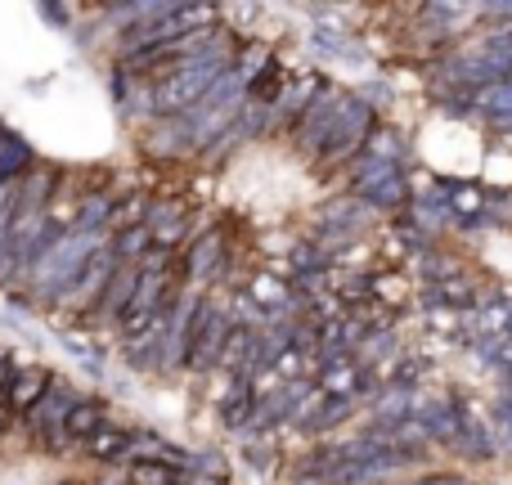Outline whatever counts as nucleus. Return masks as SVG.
<instances>
[{"instance_id": "obj_1", "label": "nucleus", "mask_w": 512, "mask_h": 485, "mask_svg": "<svg viewBox=\"0 0 512 485\" xmlns=\"http://www.w3.org/2000/svg\"><path fill=\"white\" fill-rule=\"evenodd\" d=\"M113 247V234H63L59 243L50 247V252L41 256V265L32 270V279H27V297L36 301V310H45V315H54V306L63 301V292L72 288V283L86 274V265L95 261L99 252H108Z\"/></svg>"}, {"instance_id": "obj_2", "label": "nucleus", "mask_w": 512, "mask_h": 485, "mask_svg": "<svg viewBox=\"0 0 512 485\" xmlns=\"http://www.w3.org/2000/svg\"><path fill=\"white\" fill-rule=\"evenodd\" d=\"M234 328H239V315L230 310V292L212 288L203 297V306H198L194 342H189V360H185L189 378H216L221 355H225V342H230Z\"/></svg>"}, {"instance_id": "obj_3", "label": "nucleus", "mask_w": 512, "mask_h": 485, "mask_svg": "<svg viewBox=\"0 0 512 485\" xmlns=\"http://www.w3.org/2000/svg\"><path fill=\"white\" fill-rule=\"evenodd\" d=\"M176 256H180V279H185V288L212 292L225 283V270H230V256H234V239L221 221H207L203 230L194 234V243H185Z\"/></svg>"}, {"instance_id": "obj_4", "label": "nucleus", "mask_w": 512, "mask_h": 485, "mask_svg": "<svg viewBox=\"0 0 512 485\" xmlns=\"http://www.w3.org/2000/svg\"><path fill=\"white\" fill-rule=\"evenodd\" d=\"M346 95H351V90H337V86H328L324 95L315 99V108H310V113L297 122V131L288 135L292 153H297L301 162H310V167H319V158H324V153H328V144H333V135H337V122H342Z\"/></svg>"}, {"instance_id": "obj_5", "label": "nucleus", "mask_w": 512, "mask_h": 485, "mask_svg": "<svg viewBox=\"0 0 512 485\" xmlns=\"http://www.w3.org/2000/svg\"><path fill=\"white\" fill-rule=\"evenodd\" d=\"M135 153L153 167H180L194 162L198 144H194V122L189 117H158L153 126L135 131Z\"/></svg>"}, {"instance_id": "obj_6", "label": "nucleus", "mask_w": 512, "mask_h": 485, "mask_svg": "<svg viewBox=\"0 0 512 485\" xmlns=\"http://www.w3.org/2000/svg\"><path fill=\"white\" fill-rule=\"evenodd\" d=\"M77 400H81V387L59 373V378L50 382V391H45V396L36 400L23 418H18V436H27V441L41 450L54 432H63V423H68V414L77 409Z\"/></svg>"}, {"instance_id": "obj_7", "label": "nucleus", "mask_w": 512, "mask_h": 485, "mask_svg": "<svg viewBox=\"0 0 512 485\" xmlns=\"http://www.w3.org/2000/svg\"><path fill=\"white\" fill-rule=\"evenodd\" d=\"M333 86V81L324 77V72H306V77H292V86L283 90V99L270 108V140H288L292 131H297V122L315 108V99L324 95V90Z\"/></svg>"}, {"instance_id": "obj_8", "label": "nucleus", "mask_w": 512, "mask_h": 485, "mask_svg": "<svg viewBox=\"0 0 512 485\" xmlns=\"http://www.w3.org/2000/svg\"><path fill=\"white\" fill-rule=\"evenodd\" d=\"M81 454H86L90 463H99V468L122 472L126 463L140 454V423H108L104 432L90 436V441L81 445Z\"/></svg>"}, {"instance_id": "obj_9", "label": "nucleus", "mask_w": 512, "mask_h": 485, "mask_svg": "<svg viewBox=\"0 0 512 485\" xmlns=\"http://www.w3.org/2000/svg\"><path fill=\"white\" fill-rule=\"evenodd\" d=\"M256 409H261V396H256V387L248 378H230V391H221V396H216V418H221V427L234 436V441H243V436H248Z\"/></svg>"}, {"instance_id": "obj_10", "label": "nucleus", "mask_w": 512, "mask_h": 485, "mask_svg": "<svg viewBox=\"0 0 512 485\" xmlns=\"http://www.w3.org/2000/svg\"><path fill=\"white\" fill-rule=\"evenodd\" d=\"M59 378V373H50L41 360H27V364H18L14 369V382H9V391H5V409L14 418H23L27 409L36 405V400L50 391V382Z\"/></svg>"}, {"instance_id": "obj_11", "label": "nucleus", "mask_w": 512, "mask_h": 485, "mask_svg": "<svg viewBox=\"0 0 512 485\" xmlns=\"http://www.w3.org/2000/svg\"><path fill=\"white\" fill-rule=\"evenodd\" d=\"M108 423H113V405H108L104 396H81L77 409L68 414V423H63V432H68V441L86 445L90 436H99Z\"/></svg>"}, {"instance_id": "obj_12", "label": "nucleus", "mask_w": 512, "mask_h": 485, "mask_svg": "<svg viewBox=\"0 0 512 485\" xmlns=\"http://www.w3.org/2000/svg\"><path fill=\"white\" fill-rule=\"evenodd\" d=\"M153 194H158V189H126V194L117 198V212H113V221H108V230L122 234V230H135V225H144V221H149Z\"/></svg>"}, {"instance_id": "obj_13", "label": "nucleus", "mask_w": 512, "mask_h": 485, "mask_svg": "<svg viewBox=\"0 0 512 485\" xmlns=\"http://www.w3.org/2000/svg\"><path fill=\"white\" fill-rule=\"evenodd\" d=\"M126 485H180V472L162 459H131L122 468Z\"/></svg>"}, {"instance_id": "obj_14", "label": "nucleus", "mask_w": 512, "mask_h": 485, "mask_svg": "<svg viewBox=\"0 0 512 485\" xmlns=\"http://www.w3.org/2000/svg\"><path fill=\"white\" fill-rule=\"evenodd\" d=\"M364 153H373V158L391 162V167H405V162H409V144H405V135H400L396 126H387V122H382L378 131H373V140H369V149H364Z\"/></svg>"}, {"instance_id": "obj_15", "label": "nucleus", "mask_w": 512, "mask_h": 485, "mask_svg": "<svg viewBox=\"0 0 512 485\" xmlns=\"http://www.w3.org/2000/svg\"><path fill=\"white\" fill-rule=\"evenodd\" d=\"M306 41H310V50H319V54H355V32H351V27L315 23Z\"/></svg>"}, {"instance_id": "obj_16", "label": "nucleus", "mask_w": 512, "mask_h": 485, "mask_svg": "<svg viewBox=\"0 0 512 485\" xmlns=\"http://www.w3.org/2000/svg\"><path fill=\"white\" fill-rule=\"evenodd\" d=\"M149 252H153V234H149V225H135V230L113 234V256H117L122 265H140Z\"/></svg>"}, {"instance_id": "obj_17", "label": "nucleus", "mask_w": 512, "mask_h": 485, "mask_svg": "<svg viewBox=\"0 0 512 485\" xmlns=\"http://www.w3.org/2000/svg\"><path fill=\"white\" fill-rule=\"evenodd\" d=\"M81 9H68V5H41V18H50V23H59L63 32H77V27H72V18H77Z\"/></svg>"}, {"instance_id": "obj_18", "label": "nucleus", "mask_w": 512, "mask_h": 485, "mask_svg": "<svg viewBox=\"0 0 512 485\" xmlns=\"http://www.w3.org/2000/svg\"><path fill=\"white\" fill-rule=\"evenodd\" d=\"M14 369H18V351L0 346V405H5V391H9V382H14Z\"/></svg>"}, {"instance_id": "obj_19", "label": "nucleus", "mask_w": 512, "mask_h": 485, "mask_svg": "<svg viewBox=\"0 0 512 485\" xmlns=\"http://www.w3.org/2000/svg\"><path fill=\"white\" fill-rule=\"evenodd\" d=\"M59 485H77V481H59Z\"/></svg>"}]
</instances>
